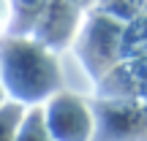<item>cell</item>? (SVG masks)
Wrapping results in <instances>:
<instances>
[{"instance_id":"obj_6","label":"cell","mask_w":147,"mask_h":141,"mask_svg":"<svg viewBox=\"0 0 147 141\" xmlns=\"http://www.w3.org/2000/svg\"><path fill=\"white\" fill-rule=\"evenodd\" d=\"M5 16H8V5H5V0H0V27L5 25Z\"/></svg>"},{"instance_id":"obj_7","label":"cell","mask_w":147,"mask_h":141,"mask_svg":"<svg viewBox=\"0 0 147 141\" xmlns=\"http://www.w3.org/2000/svg\"><path fill=\"white\" fill-rule=\"evenodd\" d=\"M0 103H3V92H0Z\"/></svg>"},{"instance_id":"obj_4","label":"cell","mask_w":147,"mask_h":141,"mask_svg":"<svg viewBox=\"0 0 147 141\" xmlns=\"http://www.w3.org/2000/svg\"><path fill=\"white\" fill-rule=\"evenodd\" d=\"M16 141H55L49 136L47 125H44V109L25 114V122H22L19 133H16Z\"/></svg>"},{"instance_id":"obj_5","label":"cell","mask_w":147,"mask_h":141,"mask_svg":"<svg viewBox=\"0 0 147 141\" xmlns=\"http://www.w3.org/2000/svg\"><path fill=\"white\" fill-rule=\"evenodd\" d=\"M134 114H136V111L128 109V114H125V120H123V125H134ZM98 125H120V120H112V117L106 114V120H104V122L98 120Z\"/></svg>"},{"instance_id":"obj_3","label":"cell","mask_w":147,"mask_h":141,"mask_svg":"<svg viewBox=\"0 0 147 141\" xmlns=\"http://www.w3.org/2000/svg\"><path fill=\"white\" fill-rule=\"evenodd\" d=\"M25 106L8 100V103H0V141H16L22 122H25Z\"/></svg>"},{"instance_id":"obj_2","label":"cell","mask_w":147,"mask_h":141,"mask_svg":"<svg viewBox=\"0 0 147 141\" xmlns=\"http://www.w3.org/2000/svg\"><path fill=\"white\" fill-rule=\"evenodd\" d=\"M44 125L55 141H93L95 117L76 95H52L44 109Z\"/></svg>"},{"instance_id":"obj_1","label":"cell","mask_w":147,"mask_h":141,"mask_svg":"<svg viewBox=\"0 0 147 141\" xmlns=\"http://www.w3.org/2000/svg\"><path fill=\"white\" fill-rule=\"evenodd\" d=\"M0 73L3 84L16 103H38L52 98L57 87V63L44 49L25 41H11L0 54Z\"/></svg>"}]
</instances>
